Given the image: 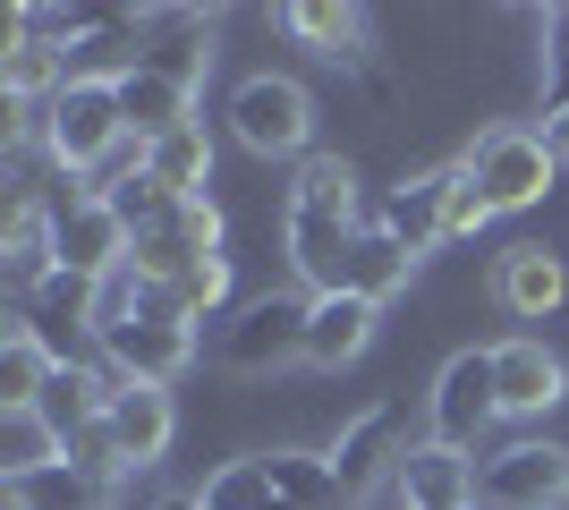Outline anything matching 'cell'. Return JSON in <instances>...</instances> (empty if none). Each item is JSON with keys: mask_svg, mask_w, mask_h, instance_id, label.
Listing matches in <instances>:
<instances>
[{"mask_svg": "<svg viewBox=\"0 0 569 510\" xmlns=\"http://www.w3.org/2000/svg\"><path fill=\"white\" fill-rule=\"evenodd\" d=\"M357 230H366V221H340V213H289V264L315 281V298H332L340 281H349Z\"/></svg>", "mask_w": 569, "mask_h": 510, "instance_id": "obj_15", "label": "cell"}, {"mask_svg": "<svg viewBox=\"0 0 569 510\" xmlns=\"http://www.w3.org/2000/svg\"><path fill=\"white\" fill-rule=\"evenodd\" d=\"M69 442L51 434L43 409H0V477H34V468H60Z\"/></svg>", "mask_w": 569, "mask_h": 510, "instance_id": "obj_26", "label": "cell"}, {"mask_svg": "<svg viewBox=\"0 0 569 510\" xmlns=\"http://www.w3.org/2000/svg\"><path fill=\"white\" fill-rule=\"evenodd\" d=\"M128 230H119V213L102 204V196H77V204H60V272H86V281H111L119 264H128Z\"/></svg>", "mask_w": 569, "mask_h": 510, "instance_id": "obj_11", "label": "cell"}, {"mask_svg": "<svg viewBox=\"0 0 569 510\" xmlns=\"http://www.w3.org/2000/svg\"><path fill=\"white\" fill-rule=\"evenodd\" d=\"M119 486L111 477H94V468H34V477H0V510H111Z\"/></svg>", "mask_w": 569, "mask_h": 510, "instance_id": "obj_14", "label": "cell"}, {"mask_svg": "<svg viewBox=\"0 0 569 510\" xmlns=\"http://www.w3.org/2000/svg\"><path fill=\"white\" fill-rule=\"evenodd\" d=\"M51 374H60V366L43 358V340L26 332V323H9V332H0V409H34Z\"/></svg>", "mask_w": 569, "mask_h": 510, "instance_id": "obj_29", "label": "cell"}, {"mask_svg": "<svg viewBox=\"0 0 569 510\" xmlns=\"http://www.w3.org/2000/svg\"><path fill=\"white\" fill-rule=\"evenodd\" d=\"M307 323H315V298H256L238 307V323L221 332V358L238 374H272V366L307 358Z\"/></svg>", "mask_w": 569, "mask_h": 510, "instance_id": "obj_6", "label": "cell"}, {"mask_svg": "<svg viewBox=\"0 0 569 510\" xmlns=\"http://www.w3.org/2000/svg\"><path fill=\"white\" fill-rule=\"evenodd\" d=\"M119 120H128V137H144V146H162V137H179V128H196V94L179 86V77H162L153 60H144L128 86H119Z\"/></svg>", "mask_w": 569, "mask_h": 510, "instance_id": "obj_16", "label": "cell"}, {"mask_svg": "<svg viewBox=\"0 0 569 510\" xmlns=\"http://www.w3.org/2000/svg\"><path fill=\"white\" fill-rule=\"evenodd\" d=\"M281 26L298 34V43H315L323 60H366V18L340 9V0H289Z\"/></svg>", "mask_w": 569, "mask_h": 510, "instance_id": "obj_24", "label": "cell"}, {"mask_svg": "<svg viewBox=\"0 0 569 510\" xmlns=\"http://www.w3.org/2000/svg\"><path fill=\"white\" fill-rule=\"evenodd\" d=\"M451 510H476V502H451Z\"/></svg>", "mask_w": 569, "mask_h": 510, "instance_id": "obj_36", "label": "cell"}, {"mask_svg": "<svg viewBox=\"0 0 569 510\" xmlns=\"http://www.w3.org/2000/svg\"><path fill=\"white\" fill-rule=\"evenodd\" d=\"M272 510H298V502H272Z\"/></svg>", "mask_w": 569, "mask_h": 510, "instance_id": "obj_35", "label": "cell"}, {"mask_svg": "<svg viewBox=\"0 0 569 510\" xmlns=\"http://www.w3.org/2000/svg\"><path fill=\"white\" fill-rule=\"evenodd\" d=\"M60 86H69V51L34 43V34H9V51H0V102H60Z\"/></svg>", "mask_w": 569, "mask_h": 510, "instance_id": "obj_22", "label": "cell"}, {"mask_svg": "<svg viewBox=\"0 0 569 510\" xmlns=\"http://www.w3.org/2000/svg\"><path fill=\"white\" fill-rule=\"evenodd\" d=\"M137 69H144L137 18H94V26L69 43V86H128Z\"/></svg>", "mask_w": 569, "mask_h": 510, "instance_id": "obj_18", "label": "cell"}, {"mask_svg": "<svg viewBox=\"0 0 569 510\" xmlns=\"http://www.w3.org/2000/svg\"><path fill=\"white\" fill-rule=\"evenodd\" d=\"M408 272H417V256H408V247L391 239L382 221H366V230H357V256H349V281H340V290H357L366 307H382V298H400V290H408Z\"/></svg>", "mask_w": 569, "mask_h": 510, "instance_id": "obj_23", "label": "cell"}, {"mask_svg": "<svg viewBox=\"0 0 569 510\" xmlns=\"http://www.w3.org/2000/svg\"><path fill=\"white\" fill-rule=\"evenodd\" d=\"M459 162H468V179L485 188V204H493V213H527V204L552 188V170H561V162L545 153V128H510V120L485 128Z\"/></svg>", "mask_w": 569, "mask_h": 510, "instance_id": "obj_2", "label": "cell"}, {"mask_svg": "<svg viewBox=\"0 0 569 510\" xmlns=\"http://www.w3.org/2000/svg\"><path fill=\"white\" fill-rule=\"evenodd\" d=\"M561 290H569V272H561V256L552 247H510L501 256V272H493V298L510 307V316H527V323H545L552 307H561Z\"/></svg>", "mask_w": 569, "mask_h": 510, "instance_id": "obj_17", "label": "cell"}, {"mask_svg": "<svg viewBox=\"0 0 569 510\" xmlns=\"http://www.w3.org/2000/svg\"><path fill=\"white\" fill-rule=\"evenodd\" d=\"M153 510H204V502H196V493H188V502H153Z\"/></svg>", "mask_w": 569, "mask_h": 510, "instance_id": "obj_34", "label": "cell"}, {"mask_svg": "<svg viewBox=\"0 0 569 510\" xmlns=\"http://www.w3.org/2000/svg\"><path fill=\"white\" fill-rule=\"evenodd\" d=\"M289 213H340L357 221V170L340 153H307L298 162V188H289Z\"/></svg>", "mask_w": 569, "mask_h": 510, "instance_id": "obj_28", "label": "cell"}, {"mask_svg": "<svg viewBox=\"0 0 569 510\" xmlns=\"http://www.w3.org/2000/svg\"><path fill=\"white\" fill-rule=\"evenodd\" d=\"M485 221H493V204H485V188L468 179V162H442V247L476 239Z\"/></svg>", "mask_w": 569, "mask_h": 510, "instance_id": "obj_31", "label": "cell"}, {"mask_svg": "<svg viewBox=\"0 0 569 510\" xmlns=\"http://www.w3.org/2000/svg\"><path fill=\"white\" fill-rule=\"evenodd\" d=\"M400 502L408 510H451V502H476V451H451V442H408L400 451Z\"/></svg>", "mask_w": 569, "mask_h": 510, "instance_id": "obj_13", "label": "cell"}, {"mask_svg": "<svg viewBox=\"0 0 569 510\" xmlns=\"http://www.w3.org/2000/svg\"><path fill=\"white\" fill-rule=\"evenodd\" d=\"M144 170H153L170 196H213V137H204V120L179 128V137H162Z\"/></svg>", "mask_w": 569, "mask_h": 510, "instance_id": "obj_27", "label": "cell"}, {"mask_svg": "<svg viewBox=\"0 0 569 510\" xmlns=\"http://www.w3.org/2000/svg\"><path fill=\"white\" fill-rule=\"evenodd\" d=\"M476 510H569V451L510 442L493 460H476Z\"/></svg>", "mask_w": 569, "mask_h": 510, "instance_id": "obj_3", "label": "cell"}, {"mask_svg": "<svg viewBox=\"0 0 569 510\" xmlns=\"http://www.w3.org/2000/svg\"><path fill=\"white\" fill-rule=\"evenodd\" d=\"M51 272H60V204L18 196L0 221V281H9V298H34Z\"/></svg>", "mask_w": 569, "mask_h": 510, "instance_id": "obj_8", "label": "cell"}, {"mask_svg": "<svg viewBox=\"0 0 569 510\" xmlns=\"http://www.w3.org/2000/svg\"><path fill=\"white\" fill-rule=\"evenodd\" d=\"M196 26H204V18H196ZM196 26H188V34H179V43L162 51V60H153V69H162V77H179V86H188V94H196V77H204V60H213V51L196 43Z\"/></svg>", "mask_w": 569, "mask_h": 510, "instance_id": "obj_32", "label": "cell"}, {"mask_svg": "<svg viewBox=\"0 0 569 510\" xmlns=\"http://www.w3.org/2000/svg\"><path fill=\"white\" fill-rule=\"evenodd\" d=\"M196 366V323H170V316H137L119 323V332H102V374H119V383H179Z\"/></svg>", "mask_w": 569, "mask_h": 510, "instance_id": "obj_7", "label": "cell"}, {"mask_svg": "<svg viewBox=\"0 0 569 510\" xmlns=\"http://www.w3.org/2000/svg\"><path fill=\"white\" fill-rule=\"evenodd\" d=\"M204 510H272L281 493H272V477H263V451L256 460H221L213 477H204V493H196Z\"/></svg>", "mask_w": 569, "mask_h": 510, "instance_id": "obj_30", "label": "cell"}, {"mask_svg": "<svg viewBox=\"0 0 569 510\" xmlns=\"http://www.w3.org/2000/svg\"><path fill=\"white\" fill-rule=\"evenodd\" d=\"M170 426H179V417H170V391H162V383H119V374H111V400H102V434L119 442L128 477H137V468H153V460L170 451Z\"/></svg>", "mask_w": 569, "mask_h": 510, "instance_id": "obj_10", "label": "cell"}, {"mask_svg": "<svg viewBox=\"0 0 569 510\" xmlns=\"http://www.w3.org/2000/svg\"><path fill=\"white\" fill-rule=\"evenodd\" d=\"M375 316H382V307H366L357 290L315 298V323H307V366H349L357 349L375 340Z\"/></svg>", "mask_w": 569, "mask_h": 510, "instance_id": "obj_19", "label": "cell"}, {"mask_svg": "<svg viewBox=\"0 0 569 510\" xmlns=\"http://www.w3.org/2000/svg\"><path fill=\"white\" fill-rule=\"evenodd\" d=\"M493 383H501V417H545V409H561V391H569V374H561V358H552L545 340H501L493 349Z\"/></svg>", "mask_w": 569, "mask_h": 510, "instance_id": "obj_12", "label": "cell"}, {"mask_svg": "<svg viewBox=\"0 0 569 510\" xmlns=\"http://www.w3.org/2000/svg\"><path fill=\"white\" fill-rule=\"evenodd\" d=\"M263 477H272V493L298 510H349V493H340L332 460L323 451H263Z\"/></svg>", "mask_w": 569, "mask_h": 510, "instance_id": "obj_25", "label": "cell"}, {"mask_svg": "<svg viewBox=\"0 0 569 510\" xmlns=\"http://www.w3.org/2000/svg\"><path fill=\"white\" fill-rule=\"evenodd\" d=\"M102 400H111V374H102V366H60L34 409L51 417V434H60V442H77V434H94V426H102Z\"/></svg>", "mask_w": 569, "mask_h": 510, "instance_id": "obj_21", "label": "cell"}, {"mask_svg": "<svg viewBox=\"0 0 569 510\" xmlns=\"http://www.w3.org/2000/svg\"><path fill=\"white\" fill-rule=\"evenodd\" d=\"M382 230L408 247V256H433L442 247V170H417L382 196Z\"/></svg>", "mask_w": 569, "mask_h": 510, "instance_id": "obj_20", "label": "cell"}, {"mask_svg": "<svg viewBox=\"0 0 569 510\" xmlns=\"http://www.w3.org/2000/svg\"><path fill=\"white\" fill-rule=\"evenodd\" d=\"M307 128H315V102L298 77H247L230 94V137L247 153H307Z\"/></svg>", "mask_w": 569, "mask_h": 510, "instance_id": "obj_4", "label": "cell"}, {"mask_svg": "<svg viewBox=\"0 0 569 510\" xmlns=\"http://www.w3.org/2000/svg\"><path fill=\"white\" fill-rule=\"evenodd\" d=\"M545 153L569 170V102H552V111H545Z\"/></svg>", "mask_w": 569, "mask_h": 510, "instance_id": "obj_33", "label": "cell"}, {"mask_svg": "<svg viewBox=\"0 0 569 510\" xmlns=\"http://www.w3.org/2000/svg\"><path fill=\"white\" fill-rule=\"evenodd\" d=\"M128 146V120H119V86H60V102H51L43 120V153L69 179H94L111 153Z\"/></svg>", "mask_w": 569, "mask_h": 510, "instance_id": "obj_1", "label": "cell"}, {"mask_svg": "<svg viewBox=\"0 0 569 510\" xmlns=\"http://www.w3.org/2000/svg\"><path fill=\"white\" fill-rule=\"evenodd\" d=\"M501 426V383H493V349H459L442 374H433V442L476 451V442Z\"/></svg>", "mask_w": 569, "mask_h": 510, "instance_id": "obj_5", "label": "cell"}, {"mask_svg": "<svg viewBox=\"0 0 569 510\" xmlns=\"http://www.w3.org/2000/svg\"><path fill=\"white\" fill-rule=\"evenodd\" d=\"M323 460H332L340 493H349V502H366L382 477H400V409H391V400H375L366 417H349V426H340V442L323 451Z\"/></svg>", "mask_w": 569, "mask_h": 510, "instance_id": "obj_9", "label": "cell"}]
</instances>
